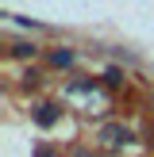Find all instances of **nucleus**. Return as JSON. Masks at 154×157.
Segmentation results:
<instances>
[{
    "label": "nucleus",
    "instance_id": "f257e3e1",
    "mask_svg": "<svg viewBox=\"0 0 154 157\" xmlns=\"http://www.w3.org/2000/svg\"><path fill=\"white\" fill-rule=\"evenodd\" d=\"M31 119H35L38 127H54V123L62 119V107L58 104H38L35 111H31Z\"/></svg>",
    "mask_w": 154,
    "mask_h": 157
},
{
    "label": "nucleus",
    "instance_id": "f03ea898",
    "mask_svg": "<svg viewBox=\"0 0 154 157\" xmlns=\"http://www.w3.org/2000/svg\"><path fill=\"white\" fill-rule=\"evenodd\" d=\"M100 138L112 142V146H127V142H131V130H127V127H104V130H100Z\"/></svg>",
    "mask_w": 154,
    "mask_h": 157
},
{
    "label": "nucleus",
    "instance_id": "7ed1b4c3",
    "mask_svg": "<svg viewBox=\"0 0 154 157\" xmlns=\"http://www.w3.org/2000/svg\"><path fill=\"white\" fill-rule=\"evenodd\" d=\"M12 54H15V58H35V46H31V42H15Z\"/></svg>",
    "mask_w": 154,
    "mask_h": 157
},
{
    "label": "nucleus",
    "instance_id": "20e7f679",
    "mask_svg": "<svg viewBox=\"0 0 154 157\" xmlns=\"http://www.w3.org/2000/svg\"><path fill=\"white\" fill-rule=\"evenodd\" d=\"M50 61H54V65H69V61H73V50H54Z\"/></svg>",
    "mask_w": 154,
    "mask_h": 157
},
{
    "label": "nucleus",
    "instance_id": "39448f33",
    "mask_svg": "<svg viewBox=\"0 0 154 157\" xmlns=\"http://www.w3.org/2000/svg\"><path fill=\"white\" fill-rule=\"evenodd\" d=\"M104 81L112 84V88H120V84H123V69H108V73H104Z\"/></svg>",
    "mask_w": 154,
    "mask_h": 157
},
{
    "label": "nucleus",
    "instance_id": "423d86ee",
    "mask_svg": "<svg viewBox=\"0 0 154 157\" xmlns=\"http://www.w3.org/2000/svg\"><path fill=\"white\" fill-rule=\"evenodd\" d=\"M96 88V81H77V84H69V92H92Z\"/></svg>",
    "mask_w": 154,
    "mask_h": 157
}]
</instances>
